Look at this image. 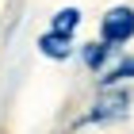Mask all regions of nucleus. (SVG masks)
<instances>
[{"label":"nucleus","mask_w":134,"mask_h":134,"mask_svg":"<svg viewBox=\"0 0 134 134\" xmlns=\"http://www.w3.org/2000/svg\"><path fill=\"white\" fill-rule=\"evenodd\" d=\"M134 38V8H111L103 15V42H130Z\"/></svg>","instance_id":"nucleus-1"},{"label":"nucleus","mask_w":134,"mask_h":134,"mask_svg":"<svg viewBox=\"0 0 134 134\" xmlns=\"http://www.w3.org/2000/svg\"><path fill=\"white\" fill-rule=\"evenodd\" d=\"M126 107H130V96L123 92V88H115V92H103L100 100H96L92 107V123H107V119H119V115H126Z\"/></svg>","instance_id":"nucleus-2"},{"label":"nucleus","mask_w":134,"mask_h":134,"mask_svg":"<svg viewBox=\"0 0 134 134\" xmlns=\"http://www.w3.org/2000/svg\"><path fill=\"white\" fill-rule=\"evenodd\" d=\"M38 50L46 54V58H54V62H62V58L73 54V42L65 38V35H58V31H46V35L38 38Z\"/></svg>","instance_id":"nucleus-3"},{"label":"nucleus","mask_w":134,"mask_h":134,"mask_svg":"<svg viewBox=\"0 0 134 134\" xmlns=\"http://www.w3.org/2000/svg\"><path fill=\"white\" fill-rule=\"evenodd\" d=\"M77 23H81V12H77V8H62L58 15H54V31L69 38V35L77 31Z\"/></svg>","instance_id":"nucleus-4"},{"label":"nucleus","mask_w":134,"mask_h":134,"mask_svg":"<svg viewBox=\"0 0 134 134\" xmlns=\"http://www.w3.org/2000/svg\"><path fill=\"white\" fill-rule=\"evenodd\" d=\"M107 50H111V46H107V42H88V46H84V65H88V69H100L103 62H107Z\"/></svg>","instance_id":"nucleus-5"},{"label":"nucleus","mask_w":134,"mask_h":134,"mask_svg":"<svg viewBox=\"0 0 134 134\" xmlns=\"http://www.w3.org/2000/svg\"><path fill=\"white\" fill-rule=\"evenodd\" d=\"M126 77H134V58H130V62H123V65H115V69L103 77V84H119V81H126Z\"/></svg>","instance_id":"nucleus-6"}]
</instances>
